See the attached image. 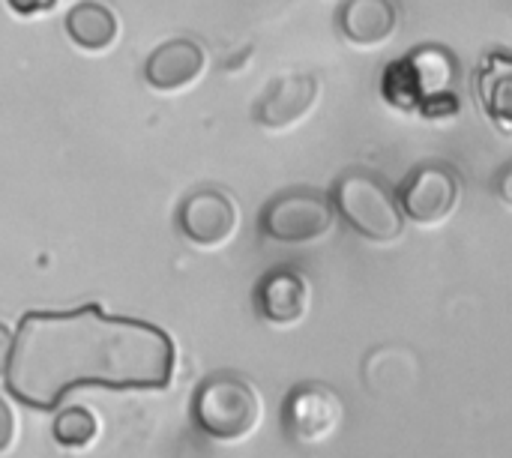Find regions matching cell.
I'll return each mask as SVG.
<instances>
[{
  "label": "cell",
  "instance_id": "cell-15",
  "mask_svg": "<svg viewBox=\"0 0 512 458\" xmlns=\"http://www.w3.org/2000/svg\"><path fill=\"white\" fill-rule=\"evenodd\" d=\"M18 15H36V12H45V9H51L57 0H6Z\"/></svg>",
  "mask_w": 512,
  "mask_h": 458
},
{
  "label": "cell",
  "instance_id": "cell-10",
  "mask_svg": "<svg viewBox=\"0 0 512 458\" xmlns=\"http://www.w3.org/2000/svg\"><path fill=\"white\" fill-rule=\"evenodd\" d=\"M204 66V51L192 39H168L162 42L144 63V78L159 90H174L198 78Z\"/></svg>",
  "mask_w": 512,
  "mask_h": 458
},
{
  "label": "cell",
  "instance_id": "cell-2",
  "mask_svg": "<svg viewBox=\"0 0 512 458\" xmlns=\"http://www.w3.org/2000/svg\"><path fill=\"white\" fill-rule=\"evenodd\" d=\"M333 207L372 243H393L405 231V213L396 195L372 171H345L333 189Z\"/></svg>",
  "mask_w": 512,
  "mask_h": 458
},
{
  "label": "cell",
  "instance_id": "cell-7",
  "mask_svg": "<svg viewBox=\"0 0 512 458\" xmlns=\"http://www.w3.org/2000/svg\"><path fill=\"white\" fill-rule=\"evenodd\" d=\"M180 231L198 246H219L237 228V207L222 189H198L180 207Z\"/></svg>",
  "mask_w": 512,
  "mask_h": 458
},
{
  "label": "cell",
  "instance_id": "cell-11",
  "mask_svg": "<svg viewBox=\"0 0 512 458\" xmlns=\"http://www.w3.org/2000/svg\"><path fill=\"white\" fill-rule=\"evenodd\" d=\"M477 99L483 114L501 129L512 135V54L492 51L486 54L477 72Z\"/></svg>",
  "mask_w": 512,
  "mask_h": 458
},
{
  "label": "cell",
  "instance_id": "cell-4",
  "mask_svg": "<svg viewBox=\"0 0 512 458\" xmlns=\"http://www.w3.org/2000/svg\"><path fill=\"white\" fill-rule=\"evenodd\" d=\"M333 228V201L315 189H288L261 210V231L279 243H312Z\"/></svg>",
  "mask_w": 512,
  "mask_h": 458
},
{
  "label": "cell",
  "instance_id": "cell-3",
  "mask_svg": "<svg viewBox=\"0 0 512 458\" xmlns=\"http://www.w3.org/2000/svg\"><path fill=\"white\" fill-rule=\"evenodd\" d=\"M195 426L216 441H240L261 420V399L255 387L231 372L207 378L192 399Z\"/></svg>",
  "mask_w": 512,
  "mask_h": 458
},
{
  "label": "cell",
  "instance_id": "cell-12",
  "mask_svg": "<svg viewBox=\"0 0 512 458\" xmlns=\"http://www.w3.org/2000/svg\"><path fill=\"white\" fill-rule=\"evenodd\" d=\"M342 33L357 45H378L396 27V6L390 0H348L339 15Z\"/></svg>",
  "mask_w": 512,
  "mask_h": 458
},
{
  "label": "cell",
  "instance_id": "cell-18",
  "mask_svg": "<svg viewBox=\"0 0 512 458\" xmlns=\"http://www.w3.org/2000/svg\"><path fill=\"white\" fill-rule=\"evenodd\" d=\"M12 333H9V327H3L0 324V375L6 372V366H9V357H12Z\"/></svg>",
  "mask_w": 512,
  "mask_h": 458
},
{
  "label": "cell",
  "instance_id": "cell-5",
  "mask_svg": "<svg viewBox=\"0 0 512 458\" xmlns=\"http://www.w3.org/2000/svg\"><path fill=\"white\" fill-rule=\"evenodd\" d=\"M396 201L411 222L435 228L444 219H450V213L459 204V177L450 165H420L405 177Z\"/></svg>",
  "mask_w": 512,
  "mask_h": 458
},
{
  "label": "cell",
  "instance_id": "cell-9",
  "mask_svg": "<svg viewBox=\"0 0 512 458\" xmlns=\"http://www.w3.org/2000/svg\"><path fill=\"white\" fill-rule=\"evenodd\" d=\"M309 288L300 273L294 270H270L255 288V309L264 321L288 327L306 315Z\"/></svg>",
  "mask_w": 512,
  "mask_h": 458
},
{
  "label": "cell",
  "instance_id": "cell-1",
  "mask_svg": "<svg viewBox=\"0 0 512 458\" xmlns=\"http://www.w3.org/2000/svg\"><path fill=\"white\" fill-rule=\"evenodd\" d=\"M171 378V336L150 321L105 315L99 303L27 312L3 372L6 393L36 411H54L78 387L165 390Z\"/></svg>",
  "mask_w": 512,
  "mask_h": 458
},
{
  "label": "cell",
  "instance_id": "cell-16",
  "mask_svg": "<svg viewBox=\"0 0 512 458\" xmlns=\"http://www.w3.org/2000/svg\"><path fill=\"white\" fill-rule=\"evenodd\" d=\"M12 432H15V423H12V411H9V405L0 399V453L9 447V441H12Z\"/></svg>",
  "mask_w": 512,
  "mask_h": 458
},
{
  "label": "cell",
  "instance_id": "cell-13",
  "mask_svg": "<svg viewBox=\"0 0 512 458\" xmlns=\"http://www.w3.org/2000/svg\"><path fill=\"white\" fill-rule=\"evenodd\" d=\"M66 33L90 51H99L114 42L117 36V18L105 3L81 0L66 12Z\"/></svg>",
  "mask_w": 512,
  "mask_h": 458
},
{
  "label": "cell",
  "instance_id": "cell-14",
  "mask_svg": "<svg viewBox=\"0 0 512 458\" xmlns=\"http://www.w3.org/2000/svg\"><path fill=\"white\" fill-rule=\"evenodd\" d=\"M51 435L63 447H84L96 435V417L87 408H66L54 417Z\"/></svg>",
  "mask_w": 512,
  "mask_h": 458
},
{
  "label": "cell",
  "instance_id": "cell-8",
  "mask_svg": "<svg viewBox=\"0 0 512 458\" xmlns=\"http://www.w3.org/2000/svg\"><path fill=\"white\" fill-rule=\"evenodd\" d=\"M315 96H318V81L312 75L276 78L258 99L255 120L267 129H285L315 105Z\"/></svg>",
  "mask_w": 512,
  "mask_h": 458
},
{
  "label": "cell",
  "instance_id": "cell-6",
  "mask_svg": "<svg viewBox=\"0 0 512 458\" xmlns=\"http://www.w3.org/2000/svg\"><path fill=\"white\" fill-rule=\"evenodd\" d=\"M342 414H345V408H342V399L336 396V390L327 384L309 381L288 393L285 408H282V423L294 441L324 444L339 429Z\"/></svg>",
  "mask_w": 512,
  "mask_h": 458
},
{
  "label": "cell",
  "instance_id": "cell-17",
  "mask_svg": "<svg viewBox=\"0 0 512 458\" xmlns=\"http://www.w3.org/2000/svg\"><path fill=\"white\" fill-rule=\"evenodd\" d=\"M495 189H498V198L504 201V207H510L512 210V162L498 174V180H495Z\"/></svg>",
  "mask_w": 512,
  "mask_h": 458
}]
</instances>
